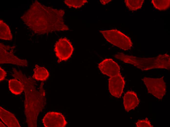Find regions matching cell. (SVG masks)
Segmentation results:
<instances>
[{
  "mask_svg": "<svg viewBox=\"0 0 170 127\" xmlns=\"http://www.w3.org/2000/svg\"><path fill=\"white\" fill-rule=\"evenodd\" d=\"M64 10L46 6L35 0L21 18L34 32L43 34L68 30L69 28L64 21Z\"/></svg>",
  "mask_w": 170,
  "mask_h": 127,
  "instance_id": "obj_1",
  "label": "cell"
},
{
  "mask_svg": "<svg viewBox=\"0 0 170 127\" xmlns=\"http://www.w3.org/2000/svg\"><path fill=\"white\" fill-rule=\"evenodd\" d=\"M12 75L21 82L25 92L24 112L28 127H37L38 116L44 106L46 102L45 93L42 82L39 88L36 81L31 77H28L20 71L13 68Z\"/></svg>",
  "mask_w": 170,
  "mask_h": 127,
  "instance_id": "obj_2",
  "label": "cell"
},
{
  "mask_svg": "<svg viewBox=\"0 0 170 127\" xmlns=\"http://www.w3.org/2000/svg\"><path fill=\"white\" fill-rule=\"evenodd\" d=\"M114 57L125 63L132 64L143 71L155 68L170 69V55L167 54H160L154 57L142 58L118 53Z\"/></svg>",
  "mask_w": 170,
  "mask_h": 127,
  "instance_id": "obj_3",
  "label": "cell"
},
{
  "mask_svg": "<svg viewBox=\"0 0 170 127\" xmlns=\"http://www.w3.org/2000/svg\"><path fill=\"white\" fill-rule=\"evenodd\" d=\"M100 32L107 41L123 50H129L132 46L130 38L118 30L113 29Z\"/></svg>",
  "mask_w": 170,
  "mask_h": 127,
  "instance_id": "obj_4",
  "label": "cell"
},
{
  "mask_svg": "<svg viewBox=\"0 0 170 127\" xmlns=\"http://www.w3.org/2000/svg\"><path fill=\"white\" fill-rule=\"evenodd\" d=\"M164 77L160 78L145 77L142 79L149 93L159 99H162L166 92V86Z\"/></svg>",
  "mask_w": 170,
  "mask_h": 127,
  "instance_id": "obj_5",
  "label": "cell"
},
{
  "mask_svg": "<svg viewBox=\"0 0 170 127\" xmlns=\"http://www.w3.org/2000/svg\"><path fill=\"white\" fill-rule=\"evenodd\" d=\"M15 46H11L0 43V64H10L22 67L27 66V61L15 56L13 51Z\"/></svg>",
  "mask_w": 170,
  "mask_h": 127,
  "instance_id": "obj_6",
  "label": "cell"
},
{
  "mask_svg": "<svg viewBox=\"0 0 170 127\" xmlns=\"http://www.w3.org/2000/svg\"><path fill=\"white\" fill-rule=\"evenodd\" d=\"M74 50L68 40L65 38L60 39L55 43L54 48L56 55L58 58L57 62L67 60L71 56Z\"/></svg>",
  "mask_w": 170,
  "mask_h": 127,
  "instance_id": "obj_7",
  "label": "cell"
},
{
  "mask_svg": "<svg viewBox=\"0 0 170 127\" xmlns=\"http://www.w3.org/2000/svg\"><path fill=\"white\" fill-rule=\"evenodd\" d=\"M42 123L45 127H64L67 124L62 113L54 112L47 113L42 119Z\"/></svg>",
  "mask_w": 170,
  "mask_h": 127,
  "instance_id": "obj_8",
  "label": "cell"
},
{
  "mask_svg": "<svg viewBox=\"0 0 170 127\" xmlns=\"http://www.w3.org/2000/svg\"><path fill=\"white\" fill-rule=\"evenodd\" d=\"M108 88L110 93L117 98L121 97L125 84L123 77L120 73L108 80Z\"/></svg>",
  "mask_w": 170,
  "mask_h": 127,
  "instance_id": "obj_9",
  "label": "cell"
},
{
  "mask_svg": "<svg viewBox=\"0 0 170 127\" xmlns=\"http://www.w3.org/2000/svg\"><path fill=\"white\" fill-rule=\"evenodd\" d=\"M98 67L103 74L110 77L119 73L120 68L118 64L111 59H106L98 64Z\"/></svg>",
  "mask_w": 170,
  "mask_h": 127,
  "instance_id": "obj_10",
  "label": "cell"
},
{
  "mask_svg": "<svg viewBox=\"0 0 170 127\" xmlns=\"http://www.w3.org/2000/svg\"><path fill=\"white\" fill-rule=\"evenodd\" d=\"M139 102L137 94L133 91H128L124 95L123 104L126 111L128 112L137 106Z\"/></svg>",
  "mask_w": 170,
  "mask_h": 127,
  "instance_id": "obj_11",
  "label": "cell"
},
{
  "mask_svg": "<svg viewBox=\"0 0 170 127\" xmlns=\"http://www.w3.org/2000/svg\"><path fill=\"white\" fill-rule=\"evenodd\" d=\"M0 117L8 127H21L14 115L1 106H0Z\"/></svg>",
  "mask_w": 170,
  "mask_h": 127,
  "instance_id": "obj_12",
  "label": "cell"
},
{
  "mask_svg": "<svg viewBox=\"0 0 170 127\" xmlns=\"http://www.w3.org/2000/svg\"><path fill=\"white\" fill-rule=\"evenodd\" d=\"M33 69V74L32 78L37 80L44 81L48 77L49 74L47 70L44 67L39 66L37 64L35 65Z\"/></svg>",
  "mask_w": 170,
  "mask_h": 127,
  "instance_id": "obj_13",
  "label": "cell"
},
{
  "mask_svg": "<svg viewBox=\"0 0 170 127\" xmlns=\"http://www.w3.org/2000/svg\"><path fill=\"white\" fill-rule=\"evenodd\" d=\"M9 89L12 94L16 95L20 94L24 91L23 84L16 79L10 80L8 81Z\"/></svg>",
  "mask_w": 170,
  "mask_h": 127,
  "instance_id": "obj_14",
  "label": "cell"
},
{
  "mask_svg": "<svg viewBox=\"0 0 170 127\" xmlns=\"http://www.w3.org/2000/svg\"><path fill=\"white\" fill-rule=\"evenodd\" d=\"M12 35L9 26L2 20H0V38L6 40L12 39Z\"/></svg>",
  "mask_w": 170,
  "mask_h": 127,
  "instance_id": "obj_15",
  "label": "cell"
},
{
  "mask_svg": "<svg viewBox=\"0 0 170 127\" xmlns=\"http://www.w3.org/2000/svg\"><path fill=\"white\" fill-rule=\"evenodd\" d=\"M144 0H125V5L128 9L131 11H136L142 7Z\"/></svg>",
  "mask_w": 170,
  "mask_h": 127,
  "instance_id": "obj_16",
  "label": "cell"
},
{
  "mask_svg": "<svg viewBox=\"0 0 170 127\" xmlns=\"http://www.w3.org/2000/svg\"><path fill=\"white\" fill-rule=\"evenodd\" d=\"M151 2L154 7L160 10H165L170 7V0H152Z\"/></svg>",
  "mask_w": 170,
  "mask_h": 127,
  "instance_id": "obj_17",
  "label": "cell"
},
{
  "mask_svg": "<svg viewBox=\"0 0 170 127\" xmlns=\"http://www.w3.org/2000/svg\"><path fill=\"white\" fill-rule=\"evenodd\" d=\"M64 3L69 8H74L76 9L80 8L88 2L86 0H65Z\"/></svg>",
  "mask_w": 170,
  "mask_h": 127,
  "instance_id": "obj_18",
  "label": "cell"
},
{
  "mask_svg": "<svg viewBox=\"0 0 170 127\" xmlns=\"http://www.w3.org/2000/svg\"><path fill=\"white\" fill-rule=\"evenodd\" d=\"M137 127H153L151 122L147 118L145 119L138 120L136 123Z\"/></svg>",
  "mask_w": 170,
  "mask_h": 127,
  "instance_id": "obj_19",
  "label": "cell"
},
{
  "mask_svg": "<svg viewBox=\"0 0 170 127\" xmlns=\"http://www.w3.org/2000/svg\"><path fill=\"white\" fill-rule=\"evenodd\" d=\"M0 80L1 81L4 79L7 73L0 66Z\"/></svg>",
  "mask_w": 170,
  "mask_h": 127,
  "instance_id": "obj_20",
  "label": "cell"
},
{
  "mask_svg": "<svg viewBox=\"0 0 170 127\" xmlns=\"http://www.w3.org/2000/svg\"><path fill=\"white\" fill-rule=\"evenodd\" d=\"M111 0H101L100 1L102 4L104 5L108 3Z\"/></svg>",
  "mask_w": 170,
  "mask_h": 127,
  "instance_id": "obj_21",
  "label": "cell"
},
{
  "mask_svg": "<svg viewBox=\"0 0 170 127\" xmlns=\"http://www.w3.org/2000/svg\"><path fill=\"white\" fill-rule=\"evenodd\" d=\"M0 127H5L6 126L2 123L1 122V121H0Z\"/></svg>",
  "mask_w": 170,
  "mask_h": 127,
  "instance_id": "obj_22",
  "label": "cell"
}]
</instances>
